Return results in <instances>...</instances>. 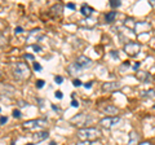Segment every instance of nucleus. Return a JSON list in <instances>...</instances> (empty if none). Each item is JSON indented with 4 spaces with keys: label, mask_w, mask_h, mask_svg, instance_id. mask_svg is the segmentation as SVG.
<instances>
[{
    "label": "nucleus",
    "mask_w": 155,
    "mask_h": 145,
    "mask_svg": "<svg viewBox=\"0 0 155 145\" xmlns=\"http://www.w3.org/2000/svg\"><path fill=\"white\" fill-rule=\"evenodd\" d=\"M78 137H79L81 141H94L101 136V131L98 128L94 127H88V128H80L78 131Z\"/></svg>",
    "instance_id": "nucleus-1"
},
{
    "label": "nucleus",
    "mask_w": 155,
    "mask_h": 145,
    "mask_svg": "<svg viewBox=\"0 0 155 145\" xmlns=\"http://www.w3.org/2000/svg\"><path fill=\"white\" fill-rule=\"evenodd\" d=\"M13 74L18 80H26L31 76V69L25 62H17L13 66Z\"/></svg>",
    "instance_id": "nucleus-2"
},
{
    "label": "nucleus",
    "mask_w": 155,
    "mask_h": 145,
    "mask_svg": "<svg viewBox=\"0 0 155 145\" xmlns=\"http://www.w3.org/2000/svg\"><path fill=\"white\" fill-rule=\"evenodd\" d=\"M93 122V118L91 115H87V114H78L75 115L74 118H71L70 123L71 124H75L76 127H83V126H88Z\"/></svg>",
    "instance_id": "nucleus-3"
},
{
    "label": "nucleus",
    "mask_w": 155,
    "mask_h": 145,
    "mask_svg": "<svg viewBox=\"0 0 155 145\" xmlns=\"http://www.w3.org/2000/svg\"><path fill=\"white\" fill-rule=\"evenodd\" d=\"M141 51V44L136 42H129L124 46V52L127 53L129 57H136Z\"/></svg>",
    "instance_id": "nucleus-4"
},
{
    "label": "nucleus",
    "mask_w": 155,
    "mask_h": 145,
    "mask_svg": "<svg viewBox=\"0 0 155 145\" xmlns=\"http://www.w3.org/2000/svg\"><path fill=\"white\" fill-rule=\"evenodd\" d=\"M48 126V120L45 119H32V120H27L23 123V127L26 130H36V128H43Z\"/></svg>",
    "instance_id": "nucleus-5"
},
{
    "label": "nucleus",
    "mask_w": 155,
    "mask_h": 145,
    "mask_svg": "<svg viewBox=\"0 0 155 145\" xmlns=\"http://www.w3.org/2000/svg\"><path fill=\"white\" fill-rule=\"evenodd\" d=\"M41 38H43V32L39 29H36V30H32L31 32H28V35L26 38V43L30 46H36V43H39Z\"/></svg>",
    "instance_id": "nucleus-6"
},
{
    "label": "nucleus",
    "mask_w": 155,
    "mask_h": 145,
    "mask_svg": "<svg viewBox=\"0 0 155 145\" xmlns=\"http://www.w3.org/2000/svg\"><path fill=\"white\" fill-rule=\"evenodd\" d=\"M120 122V117H106L100 120V126H102L105 128H113Z\"/></svg>",
    "instance_id": "nucleus-7"
},
{
    "label": "nucleus",
    "mask_w": 155,
    "mask_h": 145,
    "mask_svg": "<svg viewBox=\"0 0 155 145\" xmlns=\"http://www.w3.org/2000/svg\"><path fill=\"white\" fill-rule=\"evenodd\" d=\"M150 30H151V23H149V22H146V21L136 22L134 32H137V34H143V32H149Z\"/></svg>",
    "instance_id": "nucleus-8"
},
{
    "label": "nucleus",
    "mask_w": 155,
    "mask_h": 145,
    "mask_svg": "<svg viewBox=\"0 0 155 145\" xmlns=\"http://www.w3.org/2000/svg\"><path fill=\"white\" fill-rule=\"evenodd\" d=\"M76 65L79 66V69H88V67L92 66V60L88 59V57H85V56H79L78 57V60H76Z\"/></svg>",
    "instance_id": "nucleus-9"
},
{
    "label": "nucleus",
    "mask_w": 155,
    "mask_h": 145,
    "mask_svg": "<svg viewBox=\"0 0 155 145\" xmlns=\"http://www.w3.org/2000/svg\"><path fill=\"white\" fill-rule=\"evenodd\" d=\"M120 88V84L118 82H106V83L102 84V91L104 92H113V91H116Z\"/></svg>",
    "instance_id": "nucleus-10"
},
{
    "label": "nucleus",
    "mask_w": 155,
    "mask_h": 145,
    "mask_svg": "<svg viewBox=\"0 0 155 145\" xmlns=\"http://www.w3.org/2000/svg\"><path fill=\"white\" fill-rule=\"evenodd\" d=\"M62 11H64V5L61 3H57L51 8V14L53 17H60L62 14Z\"/></svg>",
    "instance_id": "nucleus-11"
},
{
    "label": "nucleus",
    "mask_w": 155,
    "mask_h": 145,
    "mask_svg": "<svg viewBox=\"0 0 155 145\" xmlns=\"http://www.w3.org/2000/svg\"><path fill=\"white\" fill-rule=\"evenodd\" d=\"M101 110L105 113V114H109V115H114V114H118L119 113V109L114 105H105L101 108Z\"/></svg>",
    "instance_id": "nucleus-12"
},
{
    "label": "nucleus",
    "mask_w": 155,
    "mask_h": 145,
    "mask_svg": "<svg viewBox=\"0 0 155 145\" xmlns=\"http://www.w3.org/2000/svg\"><path fill=\"white\" fill-rule=\"evenodd\" d=\"M48 131H38V132H35L34 133V141L35 143H40V141H44V140L48 137Z\"/></svg>",
    "instance_id": "nucleus-13"
},
{
    "label": "nucleus",
    "mask_w": 155,
    "mask_h": 145,
    "mask_svg": "<svg viewBox=\"0 0 155 145\" xmlns=\"http://www.w3.org/2000/svg\"><path fill=\"white\" fill-rule=\"evenodd\" d=\"M136 76H137V79H138V80L143 82V83H146V82H149L150 79H151V76H150L149 72H146V71H141V70L137 71Z\"/></svg>",
    "instance_id": "nucleus-14"
},
{
    "label": "nucleus",
    "mask_w": 155,
    "mask_h": 145,
    "mask_svg": "<svg viewBox=\"0 0 155 145\" xmlns=\"http://www.w3.org/2000/svg\"><path fill=\"white\" fill-rule=\"evenodd\" d=\"M138 133L136 131H132L129 133V140H128V145H138Z\"/></svg>",
    "instance_id": "nucleus-15"
},
{
    "label": "nucleus",
    "mask_w": 155,
    "mask_h": 145,
    "mask_svg": "<svg viewBox=\"0 0 155 145\" xmlns=\"http://www.w3.org/2000/svg\"><path fill=\"white\" fill-rule=\"evenodd\" d=\"M80 12H81V14H83V16L91 17L92 12H93V8L89 7L88 4H83V5H81V8H80Z\"/></svg>",
    "instance_id": "nucleus-16"
},
{
    "label": "nucleus",
    "mask_w": 155,
    "mask_h": 145,
    "mask_svg": "<svg viewBox=\"0 0 155 145\" xmlns=\"http://www.w3.org/2000/svg\"><path fill=\"white\" fill-rule=\"evenodd\" d=\"M140 95L143 99H155V89H145V91H141Z\"/></svg>",
    "instance_id": "nucleus-17"
},
{
    "label": "nucleus",
    "mask_w": 155,
    "mask_h": 145,
    "mask_svg": "<svg viewBox=\"0 0 155 145\" xmlns=\"http://www.w3.org/2000/svg\"><path fill=\"white\" fill-rule=\"evenodd\" d=\"M67 70H69V72L71 75H76V74H79V71L81 69H79V66H78L76 64H71L69 67H67Z\"/></svg>",
    "instance_id": "nucleus-18"
},
{
    "label": "nucleus",
    "mask_w": 155,
    "mask_h": 145,
    "mask_svg": "<svg viewBox=\"0 0 155 145\" xmlns=\"http://www.w3.org/2000/svg\"><path fill=\"white\" fill-rule=\"evenodd\" d=\"M116 18V12H114V11H111V12H109V13H106V16H105V20H106V22H114V20Z\"/></svg>",
    "instance_id": "nucleus-19"
},
{
    "label": "nucleus",
    "mask_w": 155,
    "mask_h": 145,
    "mask_svg": "<svg viewBox=\"0 0 155 145\" xmlns=\"http://www.w3.org/2000/svg\"><path fill=\"white\" fill-rule=\"evenodd\" d=\"M111 8H119L120 5H122V3L119 2V0H111V2L109 3Z\"/></svg>",
    "instance_id": "nucleus-20"
},
{
    "label": "nucleus",
    "mask_w": 155,
    "mask_h": 145,
    "mask_svg": "<svg viewBox=\"0 0 155 145\" xmlns=\"http://www.w3.org/2000/svg\"><path fill=\"white\" fill-rule=\"evenodd\" d=\"M13 117H14V118H21V117H22L21 112H19L18 109H14V110H13Z\"/></svg>",
    "instance_id": "nucleus-21"
},
{
    "label": "nucleus",
    "mask_w": 155,
    "mask_h": 145,
    "mask_svg": "<svg viewBox=\"0 0 155 145\" xmlns=\"http://www.w3.org/2000/svg\"><path fill=\"white\" fill-rule=\"evenodd\" d=\"M35 86H36V88H39V89L43 88V86H44V80H41V79H40V80H38Z\"/></svg>",
    "instance_id": "nucleus-22"
},
{
    "label": "nucleus",
    "mask_w": 155,
    "mask_h": 145,
    "mask_svg": "<svg viewBox=\"0 0 155 145\" xmlns=\"http://www.w3.org/2000/svg\"><path fill=\"white\" fill-rule=\"evenodd\" d=\"M54 82H56V83H58V84H61L62 82H64V78L60 76V75H57V76H54Z\"/></svg>",
    "instance_id": "nucleus-23"
},
{
    "label": "nucleus",
    "mask_w": 155,
    "mask_h": 145,
    "mask_svg": "<svg viewBox=\"0 0 155 145\" xmlns=\"http://www.w3.org/2000/svg\"><path fill=\"white\" fill-rule=\"evenodd\" d=\"M5 43H7V39L2 35V34H0V47H3L4 44H5Z\"/></svg>",
    "instance_id": "nucleus-24"
},
{
    "label": "nucleus",
    "mask_w": 155,
    "mask_h": 145,
    "mask_svg": "<svg viewBox=\"0 0 155 145\" xmlns=\"http://www.w3.org/2000/svg\"><path fill=\"white\" fill-rule=\"evenodd\" d=\"M34 69H35L36 71H40V70H41L40 64H39V62H34Z\"/></svg>",
    "instance_id": "nucleus-25"
},
{
    "label": "nucleus",
    "mask_w": 155,
    "mask_h": 145,
    "mask_svg": "<svg viewBox=\"0 0 155 145\" xmlns=\"http://www.w3.org/2000/svg\"><path fill=\"white\" fill-rule=\"evenodd\" d=\"M54 95H56V97H57V99H60V100H61L62 97H64V93H62L61 91H57V92H56Z\"/></svg>",
    "instance_id": "nucleus-26"
},
{
    "label": "nucleus",
    "mask_w": 155,
    "mask_h": 145,
    "mask_svg": "<svg viewBox=\"0 0 155 145\" xmlns=\"http://www.w3.org/2000/svg\"><path fill=\"white\" fill-rule=\"evenodd\" d=\"M14 32H16V34H21V32H23V29L21 26H18V27L14 29Z\"/></svg>",
    "instance_id": "nucleus-27"
},
{
    "label": "nucleus",
    "mask_w": 155,
    "mask_h": 145,
    "mask_svg": "<svg viewBox=\"0 0 155 145\" xmlns=\"http://www.w3.org/2000/svg\"><path fill=\"white\" fill-rule=\"evenodd\" d=\"M71 106H74V108H78V106H79V103H78L75 99H72V101H71Z\"/></svg>",
    "instance_id": "nucleus-28"
},
{
    "label": "nucleus",
    "mask_w": 155,
    "mask_h": 145,
    "mask_svg": "<svg viewBox=\"0 0 155 145\" xmlns=\"http://www.w3.org/2000/svg\"><path fill=\"white\" fill-rule=\"evenodd\" d=\"M32 49L35 51V52H40V51H41V47L36 44V46H32Z\"/></svg>",
    "instance_id": "nucleus-29"
},
{
    "label": "nucleus",
    "mask_w": 155,
    "mask_h": 145,
    "mask_svg": "<svg viewBox=\"0 0 155 145\" xmlns=\"http://www.w3.org/2000/svg\"><path fill=\"white\" fill-rule=\"evenodd\" d=\"M72 83H74L75 87H80V86H81V82H80L79 79H75L74 82H72Z\"/></svg>",
    "instance_id": "nucleus-30"
},
{
    "label": "nucleus",
    "mask_w": 155,
    "mask_h": 145,
    "mask_svg": "<svg viewBox=\"0 0 155 145\" xmlns=\"http://www.w3.org/2000/svg\"><path fill=\"white\" fill-rule=\"evenodd\" d=\"M8 122V118L7 117H2L0 118V124H4V123H7Z\"/></svg>",
    "instance_id": "nucleus-31"
},
{
    "label": "nucleus",
    "mask_w": 155,
    "mask_h": 145,
    "mask_svg": "<svg viewBox=\"0 0 155 145\" xmlns=\"http://www.w3.org/2000/svg\"><path fill=\"white\" fill-rule=\"evenodd\" d=\"M111 56H113L114 59H119V55H118V52L116 51H111Z\"/></svg>",
    "instance_id": "nucleus-32"
},
{
    "label": "nucleus",
    "mask_w": 155,
    "mask_h": 145,
    "mask_svg": "<svg viewBox=\"0 0 155 145\" xmlns=\"http://www.w3.org/2000/svg\"><path fill=\"white\" fill-rule=\"evenodd\" d=\"M76 145H91L89 141H80V143H78Z\"/></svg>",
    "instance_id": "nucleus-33"
},
{
    "label": "nucleus",
    "mask_w": 155,
    "mask_h": 145,
    "mask_svg": "<svg viewBox=\"0 0 155 145\" xmlns=\"http://www.w3.org/2000/svg\"><path fill=\"white\" fill-rule=\"evenodd\" d=\"M140 67V62H134V65H133V70H137Z\"/></svg>",
    "instance_id": "nucleus-34"
},
{
    "label": "nucleus",
    "mask_w": 155,
    "mask_h": 145,
    "mask_svg": "<svg viewBox=\"0 0 155 145\" xmlns=\"http://www.w3.org/2000/svg\"><path fill=\"white\" fill-rule=\"evenodd\" d=\"M67 8H69V9H75V4H72V3L67 4Z\"/></svg>",
    "instance_id": "nucleus-35"
},
{
    "label": "nucleus",
    "mask_w": 155,
    "mask_h": 145,
    "mask_svg": "<svg viewBox=\"0 0 155 145\" xmlns=\"http://www.w3.org/2000/svg\"><path fill=\"white\" fill-rule=\"evenodd\" d=\"M25 59H27V60H34V56H32V55H25Z\"/></svg>",
    "instance_id": "nucleus-36"
},
{
    "label": "nucleus",
    "mask_w": 155,
    "mask_h": 145,
    "mask_svg": "<svg viewBox=\"0 0 155 145\" xmlns=\"http://www.w3.org/2000/svg\"><path fill=\"white\" fill-rule=\"evenodd\" d=\"M84 87H85L87 89L91 88V87H92V82H89V83H85V84H84Z\"/></svg>",
    "instance_id": "nucleus-37"
},
{
    "label": "nucleus",
    "mask_w": 155,
    "mask_h": 145,
    "mask_svg": "<svg viewBox=\"0 0 155 145\" xmlns=\"http://www.w3.org/2000/svg\"><path fill=\"white\" fill-rule=\"evenodd\" d=\"M26 145H34V144H31V143H30V144H26Z\"/></svg>",
    "instance_id": "nucleus-38"
},
{
    "label": "nucleus",
    "mask_w": 155,
    "mask_h": 145,
    "mask_svg": "<svg viewBox=\"0 0 155 145\" xmlns=\"http://www.w3.org/2000/svg\"><path fill=\"white\" fill-rule=\"evenodd\" d=\"M154 109H155V105H154Z\"/></svg>",
    "instance_id": "nucleus-39"
},
{
    "label": "nucleus",
    "mask_w": 155,
    "mask_h": 145,
    "mask_svg": "<svg viewBox=\"0 0 155 145\" xmlns=\"http://www.w3.org/2000/svg\"><path fill=\"white\" fill-rule=\"evenodd\" d=\"M0 112H2V109H0Z\"/></svg>",
    "instance_id": "nucleus-40"
}]
</instances>
